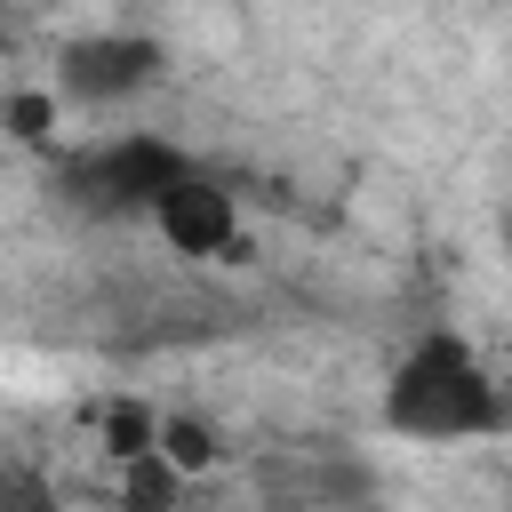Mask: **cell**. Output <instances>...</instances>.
Wrapping results in <instances>:
<instances>
[{
    "instance_id": "obj_1",
    "label": "cell",
    "mask_w": 512,
    "mask_h": 512,
    "mask_svg": "<svg viewBox=\"0 0 512 512\" xmlns=\"http://www.w3.org/2000/svg\"><path fill=\"white\" fill-rule=\"evenodd\" d=\"M384 432H400V440H488V432H504V392L464 336L432 328L384 376Z\"/></svg>"
},
{
    "instance_id": "obj_2",
    "label": "cell",
    "mask_w": 512,
    "mask_h": 512,
    "mask_svg": "<svg viewBox=\"0 0 512 512\" xmlns=\"http://www.w3.org/2000/svg\"><path fill=\"white\" fill-rule=\"evenodd\" d=\"M192 160L176 152V144H160V136H112V144H88V152H72L64 160V176H56V192L80 208V216H152V200L184 176Z\"/></svg>"
},
{
    "instance_id": "obj_3",
    "label": "cell",
    "mask_w": 512,
    "mask_h": 512,
    "mask_svg": "<svg viewBox=\"0 0 512 512\" xmlns=\"http://www.w3.org/2000/svg\"><path fill=\"white\" fill-rule=\"evenodd\" d=\"M168 80V48L144 40V32H80L56 48V96L64 104H88V112H112L144 88Z\"/></svg>"
},
{
    "instance_id": "obj_4",
    "label": "cell",
    "mask_w": 512,
    "mask_h": 512,
    "mask_svg": "<svg viewBox=\"0 0 512 512\" xmlns=\"http://www.w3.org/2000/svg\"><path fill=\"white\" fill-rule=\"evenodd\" d=\"M152 232H160L176 256H232V240H240V208H232V192H224L216 176L184 168V176L152 200Z\"/></svg>"
},
{
    "instance_id": "obj_5",
    "label": "cell",
    "mask_w": 512,
    "mask_h": 512,
    "mask_svg": "<svg viewBox=\"0 0 512 512\" xmlns=\"http://www.w3.org/2000/svg\"><path fill=\"white\" fill-rule=\"evenodd\" d=\"M176 496H184V472H176L160 448H144V456L120 464V504H128V512H176Z\"/></svg>"
},
{
    "instance_id": "obj_6",
    "label": "cell",
    "mask_w": 512,
    "mask_h": 512,
    "mask_svg": "<svg viewBox=\"0 0 512 512\" xmlns=\"http://www.w3.org/2000/svg\"><path fill=\"white\" fill-rule=\"evenodd\" d=\"M176 472H208L216 456H224V440H216V424L208 416H160V440H152Z\"/></svg>"
},
{
    "instance_id": "obj_7",
    "label": "cell",
    "mask_w": 512,
    "mask_h": 512,
    "mask_svg": "<svg viewBox=\"0 0 512 512\" xmlns=\"http://www.w3.org/2000/svg\"><path fill=\"white\" fill-rule=\"evenodd\" d=\"M56 112H64L56 88H16V96H0V128H8L16 144H48V136H56Z\"/></svg>"
},
{
    "instance_id": "obj_8",
    "label": "cell",
    "mask_w": 512,
    "mask_h": 512,
    "mask_svg": "<svg viewBox=\"0 0 512 512\" xmlns=\"http://www.w3.org/2000/svg\"><path fill=\"white\" fill-rule=\"evenodd\" d=\"M152 440H160V416H152L144 400H112V408H104V448H112L120 464H128V456H144Z\"/></svg>"
},
{
    "instance_id": "obj_9",
    "label": "cell",
    "mask_w": 512,
    "mask_h": 512,
    "mask_svg": "<svg viewBox=\"0 0 512 512\" xmlns=\"http://www.w3.org/2000/svg\"><path fill=\"white\" fill-rule=\"evenodd\" d=\"M0 512H56V504L40 496V480H24V472H0Z\"/></svg>"
},
{
    "instance_id": "obj_10",
    "label": "cell",
    "mask_w": 512,
    "mask_h": 512,
    "mask_svg": "<svg viewBox=\"0 0 512 512\" xmlns=\"http://www.w3.org/2000/svg\"><path fill=\"white\" fill-rule=\"evenodd\" d=\"M496 392H504V424H512V376H496Z\"/></svg>"
},
{
    "instance_id": "obj_11",
    "label": "cell",
    "mask_w": 512,
    "mask_h": 512,
    "mask_svg": "<svg viewBox=\"0 0 512 512\" xmlns=\"http://www.w3.org/2000/svg\"><path fill=\"white\" fill-rule=\"evenodd\" d=\"M504 248H512V208H504Z\"/></svg>"
}]
</instances>
